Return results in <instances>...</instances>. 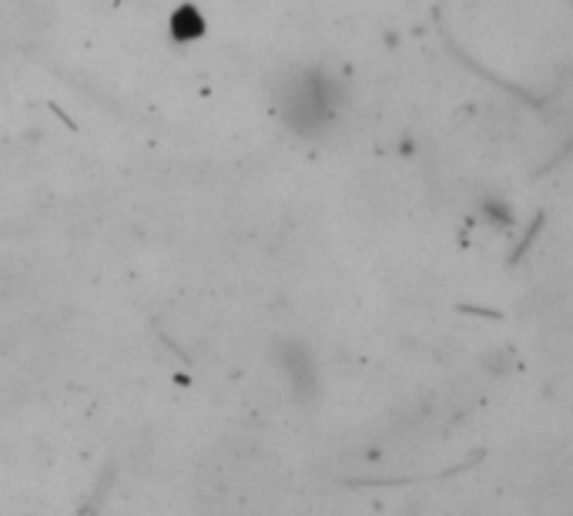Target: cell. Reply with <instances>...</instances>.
<instances>
[{
  "instance_id": "6da1fadb",
  "label": "cell",
  "mask_w": 573,
  "mask_h": 516,
  "mask_svg": "<svg viewBox=\"0 0 573 516\" xmlns=\"http://www.w3.org/2000/svg\"><path fill=\"white\" fill-rule=\"evenodd\" d=\"M339 104H342L339 84L332 81V74L319 68L295 71L279 91V114L289 121V128L302 134L325 131L339 118Z\"/></svg>"
}]
</instances>
